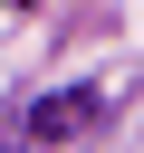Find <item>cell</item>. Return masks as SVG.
<instances>
[{"label":"cell","mask_w":144,"mask_h":153,"mask_svg":"<svg viewBox=\"0 0 144 153\" xmlns=\"http://www.w3.org/2000/svg\"><path fill=\"white\" fill-rule=\"evenodd\" d=\"M96 115H106V96H96V86H58V96H38V105H29V143H67V134H86Z\"/></svg>","instance_id":"cell-1"},{"label":"cell","mask_w":144,"mask_h":153,"mask_svg":"<svg viewBox=\"0 0 144 153\" xmlns=\"http://www.w3.org/2000/svg\"><path fill=\"white\" fill-rule=\"evenodd\" d=\"M19 10H29V0H19Z\"/></svg>","instance_id":"cell-2"}]
</instances>
